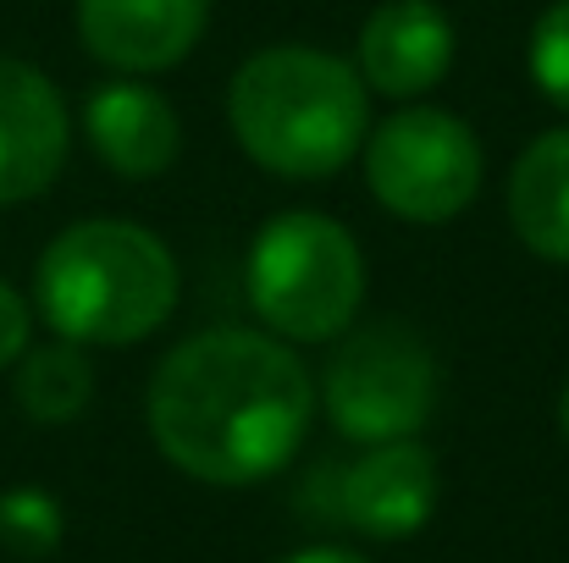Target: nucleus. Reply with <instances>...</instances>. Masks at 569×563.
Segmentation results:
<instances>
[{
	"label": "nucleus",
	"instance_id": "4",
	"mask_svg": "<svg viewBox=\"0 0 569 563\" xmlns=\"http://www.w3.org/2000/svg\"><path fill=\"white\" fill-rule=\"evenodd\" d=\"M243 288L271 338L332 343L366 304V254L343 221L321 210H282L254 232Z\"/></svg>",
	"mask_w": 569,
	"mask_h": 563
},
{
	"label": "nucleus",
	"instance_id": "16",
	"mask_svg": "<svg viewBox=\"0 0 569 563\" xmlns=\"http://www.w3.org/2000/svg\"><path fill=\"white\" fill-rule=\"evenodd\" d=\"M28 338H33V310H28V299L0 277V371H11V365L28 354Z\"/></svg>",
	"mask_w": 569,
	"mask_h": 563
},
{
	"label": "nucleus",
	"instance_id": "1",
	"mask_svg": "<svg viewBox=\"0 0 569 563\" xmlns=\"http://www.w3.org/2000/svg\"><path fill=\"white\" fill-rule=\"evenodd\" d=\"M144 414L161 459L189 481L254 486L310 436L316 381L293 343L249 326H216L156 365Z\"/></svg>",
	"mask_w": 569,
	"mask_h": 563
},
{
	"label": "nucleus",
	"instance_id": "6",
	"mask_svg": "<svg viewBox=\"0 0 569 563\" xmlns=\"http://www.w3.org/2000/svg\"><path fill=\"white\" fill-rule=\"evenodd\" d=\"M316 403L327 409L338 436H349L360 448L420 436V425L437 409L431 343L403 321H377V326L349 332L321 371Z\"/></svg>",
	"mask_w": 569,
	"mask_h": 563
},
{
	"label": "nucleus",
	"instance_id": "11",
	"mask_svg": "<svg viewBox=\"0 0 569 563\" xmlns=\"http://www.w3.org/2000/svg\"><path fill=\"white\" fill-rule=\"evenodd\" d=\"M83 139L117 178L150 183L178 161L183 122H178V105L144 78H117L83 100Z\"/></svg>",
	"mask_w": 569,
	"mask_h": 563
},
{
	"label": "nucleus",
	"instance_id": "5",
	"mask_svg": "<svg viewBox=\"0 0 569 563\" xmlns=\"http://www.w3.org/2000/svg\"><path fill=\"white\" fill-rule=\"evenodd\" d=\"M487 155L465 117L442 105H403L366 133V183L387 215L409 227H442L481 193Z\"/></svg>",
	"mask_w": 569,
	"mask_h": 563
},
{
	"label": "nucleus",
	"instance_id": "2",
	"mask_svg": "<svg viewBox=\"0 0 569 563\" xmlns=\"http://www.w3.org/2000/svg\"><path fill=\"white\" fill-rule=\"evenodd\" d=\"M227 128L260 172L327 183L366 150L371 89L332 50L266 44L227 83Z\"/></svg>",
	"mask_w": 569,
	"mask_h": 563
},
{
	"label": "nucleus",
	"instance_id": "17",
	"mask_svg": "<svg viewBox=\"0 0 569 563\" xmlns=\"http://www.w3.org/2000/svg\"><path fill=\"white\" fill-rule=\"evenodd\" d=\"M282 563H371V559H366V553H349V547L321 542V547H299V553H288Z\"/></svg>",
	"mask_w": 569,
	"mask_h": 563
},
{
	"label": "nucleus",
	"instance_id": "13",
	"mask_svg": "<svg viewBox=\"0 0 569 563\" xmlns=\"http://www.w3.org/2000/svg\"><path fill=\"white\" fill-rule=\"evenodd\" d=\"M11 392H17V409L39 425H67L89 409L94 398V365L78 343H44V349H28L17 365H11Z\"/></svg>",
	"mask_w": 569,
	"mask_h": 563
},
{
	"label": "nucleus",
	"instance_id": "18",
	"mask_svg": "<svg viewBox=\"0 0 569 563\" xmlns=\"http://www.w3.org/2000/svg\"><path fill=\"white\" fill-rule=\"evenodd\" d=\"M559 425H565V442H569V381H565V398H559Z\"/></svg>",
	"mask_w": 569,
	"mask_h": 563
},
{
	"label": "nucleus",
	"instance_id": "10",
	"mask_svg": "<svg viewBox=\"0 0 569 563\" xmlns=\"http://www.w3.org/2000/svg\"><path fill=\"white\" fill-rule=\"evenodd\" d=\"M453 67V22L437 0H381L360 28V78L371 94L420 100Z\"/></svg>",
	"mask_w": 569,
	"mask_h": 563
},
{
	"label": "nucleus",
	"instance_id": "3",
	"mask_svg": "<svg viewBox=\"0 0 569 563\" xmlns=\"http://www.w3.org/2000/svg\"><path fill=\"white\" fill-rule=\"evenodd\" d=\"M33 310L61 343H144L178 310V260L167 238L122 215H89L56 232L33 271Z\"/></svg>",
	"mask_w": 569,
	"mask_h": 563
},
{
	"label": "nucleus",
	"instance_id": "9",
	"mask_svg": "<svg viewBox=\"0 0 569 563\" xmlns=\"http://www.w3.org/2000/svg\"><path fill=\"white\" fill-rule=\"evenodd\" d=\"M210 0H78V39L94 61L150 78L189 61L204 39Z\"/></svg>",
	"mask_w": 569,
	"mask_h": 563
},
{
	"label": "nucleus",
	"instance_id": "8",
	"mask_svg": "<svg viewBox=\"0 0 569 563\" xmlns=\"http://www.w3.org/2000/svg\"><path fill=\"white\" fill-rule=\"evenodd\" d=\"M431 509H437V459L415 436L371 442L338 475V520L371 542L415 536L431 520Z\"/></svg>",
	"mask_w": 569,
	"mask_h": 563
},
{
	"label": "nucleus",
	"instance_id": "7",
	"mask_svg": "<svg viewBox=\"0 0 569 563\" xmlns=\"http://www.w3.org/2000/svg\"><path fill=\"white\" fill-rule=\"evenodd\" d=\"M72 150V111L61 89L17 56H0V204L39 199Z\"/></svg>",
	"mask_w": 569,
	"mask_h": 563
},
{
	"label": "nucleus",
	"instance_id": "15",
	"mask_svg": "<svg viewBox=\"0 0 569 563\" xmlns=\"http://www.w3.org/2000/svg\"><path fill=\"white\" fill-rule=\"evenodd\" d=\"M526 67H531V83H537L559 111H569V0H553V6L537 17Z\"/></svg>",
	"mask_w": 569,
	"mask_h": 563
},
{
	"label": "nucleus",
	"instance_id": "14",
	"mask_svg": "<svg viewBox=\"0 0 569 563\" xmlns=\"http://www.w3.org/2000/svg\"><path fill=\"white\" fill-rule=\"evenodd\" d=\"M0 547L17 559H44L61 547V503L39 486H17L0 497Z\"/></svg>",
	"mask_w": 569,
	"mask_h": 563
},
{
	"label": "nucleus",
	"instance_id": "12",
	"mask_svg": "<svg viewBox=\"0 0 569 563\" xmlns=\"http://www.w3.org/2000/svg\"><path fill=\"white\" fill-rule=\"evenodd\" d=\"M509 227L537 254L569 265V128L537 133L509 172Z\"/></svg>",
	"mask_w": 569,
	"mask_h": 563
}]
</instances>
